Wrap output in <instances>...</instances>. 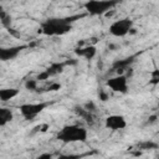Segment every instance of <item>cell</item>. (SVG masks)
<instances>
[{"label": "cell", "mask_w": 159, "mask_h": 159, "mask_svg": "<svg viewBox=\"0 0 159 159\" xmlns=\"http://www.w3.org/2000/svg\"><path fill=\"white\" fill-rule=\"evenodd\" d=\"M132 61H133V57H128V58H124V60L116 61V62L113 63V68L117 70V72H118V75H119V72H122L123 70H125V67H127Z\"/></svg>", "instance_id": "7c38bea8"}, {"label": "cell", "mask_w": 159, "mask_h": 159, "mask_svg": "<svg viewBox=\"0 0 159 159\" xmlns=\"http://www.w3.org/2000/svg\"><path fill=\"white\" fill-rule=\"evenodd\" d=\"M25 88L29 91H36L37 89V81L36 80H27L25 82Z\"/></svg>", "instance_id": "9a60e30c"}, {"label": "cell", "mask_w": 159, "mask_h": 159, "mask_svg": "<svg viewBox=\"0 0 159 159\" xmlns=\"http://www.w3.org/2000/svg\"><path fill=\"white\" fill-rule=\"evenodd\" d=\"M36 159H52V154L51 153H42Z\"/></svg>", "instance_id": "ffe728a7"}, {"label": "cell", "mask_w": 159, "mask_h": 159, "mask_svg": "<svg viewBox=\"0 0 159 159\" xmlns=\"http://www.w3.org/2000/svg\"><path fill=\"white\" fill-rule=\"evenodd\" d=\"M61 88V84L60 83H51L47 88V91H58Z\"/></svg>", "instance_id": "d6986e66"}, {"label": "cell", "mask_w": 159, "mask_h": 159, "mask_svg": "<svg viewBox=\"0 0 159 159\" xmlns=\"http://www.w3.org/2000/svg\"><path fill=\"white\" fill-rule=\"evenodd\" d=\"M107 86L114 92H119V93L128 92V80L124 75H118L116 77L109 78L107 81Z\"/></svg>", "instance_id": "8992f818"}, {"label": "cell", "mask_w": 159, "mask_h": 159, "mask_svg": "<svg viewBox=\"0 0 159 159\" xmlns=\"http://www.w3.org/2000/svg\"><path fill=\"white\" fill-rule=\"evenodd\" d=\"M133 30V21L130 19H119L113 21L109 25V32L116 37H123L132 32Z\"/></svg>", "instance_id": "277c9868"}, {"label": "cell", "mask_w": 159, "mask_h": 159, "mask_svg": "<svg viewBox=\"0 0 159 159\" xmlns=\"http://www.w3.org/2000/svg\"><path fill=\"white\" fill-rule=\"evenodd\" d=\"M57 159H81L80 154H61L57 157Z\"/></svg>", "instance_id": "2e32d148"}, {"label": "cell", "mask_w": 159, "mask_h": 159, "mask_svg": "<svg viewBox=\"0 0 159 159\" xmlns=\"http://www.w3.org/2000/svg\"><path fill=\"white\" fill-rule=\"evenodd\" d=\"M140 147H142V149H152V148H157L158 145L153 142H144L140 144Z\"/></svg>", "instance_id": "e0dca14e"}, {"label": "cell", "mask_w": 159, "mask_h": 159, "mask_svg": "<svg viewBox=\"0 0 159 159\" xmlns=\"http://www.w3.org/2000/svg\"><path fill=\"white\" fill-rule=\"evenodd\" d=\"M19 94V89L16 88H0V101L7 102L12 98H15Z\"/></svg>", "instance_id": "30bf717a"}, {"label": "cell", "mask_w": 159, "mask_h": 159, "mask_svg": "<svg viewBox=\"0 0 159 159\" xmlns=\"http://www.w3.org/2000/svg\"><path fill=\"white\" fill-rule=\"evenodd\" d=\"M0 21H1V24L5 26V27H7V29H10V25H11V16H10V14H7L5 10H2V9H0Z\"/></svg>", "instance_id": "5bb4252c"}, {"label": "cell", "mask_w": 159, "mask_h": 159, "mask_svg": "<svg viewBox=\"0 0 159 159\" xmlns=\"http://www.w3.org/2000/svg\"><path fill=\"white\" fill-rule=\"evenodd\" d=\"M24 46H9V47H0V61H10L19 56Z\"/></svg>", "instance_id": "ba28073f"}, {"label": "cell", "mask_w": 159, "mask_h": 159, "mask_svg": "<svg viewBox=\"0 0 159 159\" xmlns=\"http://www.w3.org/2000/svg\"><path fill=\"white\" fill-rule=\"evenodd\" d=\"M12 119V112L9 108H0V127L7 124Z\"/></svg>", "instance_id": "8fae6325"}, {"label": "cell", "mask_w": 159, "mask_h": 159, "mask_svg": "<svg viewBox=\"0 0 159 159\" xmlns=\"http://www.w3.org/2000/svg\"><path fill=\"white\" fill-rule=\"evenodd\" d=\"M158 81H159V71L158 70H155L153 73H152V83H154V84H157L158 83Z\"/></svg>", "instance_id": "ac0fdd59"}, {"label": "cell", "mask_w": 159, "mask_h": 159, "mask_svg": "<svg viewBox=\"0 0 159 159\" xmlns=\"http://www.w3.org/2000/svg\"><path fill=\"white\" fill-rule=\"evenodd\" d=\"M87 135H88L87 129L77 124H71L63 127L58 132L57 139L63 143H76V142H86Z\"/></svg>", "instance_id": "7a4b0ae2"}, {"label": "cell", "mask_w": 159, "mask_h": 159, "mask_svg": "<svg viewBox=\"0 0 159 159\" xmlns=\"http://www.w3.org/2000/svg\"><path fill=\"white\" fill-rule=\"evenodd\" d=\"M62 68H63V63H52L47 70H45V72L48 75V77H51L62 72Z\"/></svg>", "instance_id": "4fadbf2b"}, {"label": "cell", "mask_w": 159, "mask_h": 159, "mask_svg": "<svg viewBox=\"0 0 159 159\" xmlns=\"http://www.w3.org/2000/svg\"><path fill=\"white\" fill-rule=\"evenodd\" d=\"M75 17H51L41 24V32L46 36H60L65 35L72 29V22Z\"/></svg>", "instance_id": "6da1fadb"}, {"label": "cell", "mask_w": 159, "mask_h": 159, "mask_svg": "<svg viewBox=\"0 0 159 159\" xmlns=\"http://www.w3.org/2000/svg\"><path fill=\"white\" fill-rule=\"evenodd\" d=\"M47 107L46 102H37V103H24L19 107L21 116L27 119V120H32L35 117H37L45 108Z\"/></svg>", "instance_id": "5b68a950"}, {"label": "cell", "mask_w": 159, "mask_h": 159, "mask_svg": "<svg viewBox=\"0 0 159 159\" xmlns=\"http://www.w3.org/2000/svg\"><path fill=\"white\" fill-rule=\"evenodd\" d=\"M155 118H157L155 116H153V117H150V118H149V122H154V120H155Z\"/></svg>", "instance_id": "7402d4cb"}, {"label": "cell", "mask_w": 159, "mask_h": 159, "mask_svg": "<svg viewBox=\"0 0 159 159\" xmlns=\"http://www.w3.org/2000/svg\"><path fill=\"white\" fill-rule=\"evenodd\" d=\"M107 98H108V96H107L106 93H103V92L99 93V99H101V101H107Z\"/></svg>", "instance_id": "44dd1931"}, {"label": "cell", "mask_w": 159, "mask_h": 159, "mask_svg": "<svg viewBox=\"0 0 159 159\" xmlns=\"http://www.w3.org/2000/svg\"><path fill=\"white\" fill-rule=\"evenodd\" d=\"M104 125L107 129H111V130H120V129H124L127 127V120L123 116L111 114L106 118Z\"/></svg>", "instance_id": "52a82bcc"}, {"label": "cell", "mask_w": 159, "mask_h": 159, "mask_svg": "<svg viewBox=\"0 0 159 159\" xmlns=\"http://www.w3.org/2000/svg\"><path fill=\"white\" fill-rule=\"evenodd\" d=\"M75 52L80 56V57H84L86 60H92L94 56H96V47L92 46V45H88V46H84V47H78L75 50Z\"/></svg>", "instance_id": "9c48e42d"}, {"label": "cell", "mask_w": 159, "mask_h": 159, "mask_svg": "<svg viewBox=\"0 0 159 159\" xmlns=\"http://www.w3.org/2000/svg\"><path fill=\"white\" fill-rule=\"evenodd\" d=\"M116 5V1L109 0H89L84 4V9L91 15H104Z\"/></svg>", "instance_id": "3957f363"}]
</instances>
